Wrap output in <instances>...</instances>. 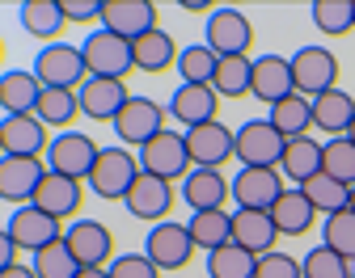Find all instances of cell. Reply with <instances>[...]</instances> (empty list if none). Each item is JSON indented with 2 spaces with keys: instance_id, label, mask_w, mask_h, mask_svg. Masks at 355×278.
<instances>
[{
  "instance_id": "1",
  "label": "cell",
  "mask_w": 355,
  "mask_h": 278,
  "mask_svg": "<svg viewBox=\"0 0 355 278\" xmlns=\"http://www.w3.org/2000/svg\"><path fill=\"white\" fill-rule=\"evenodd\" d=\"M136 177H140V160H136V152L123 148V144H110V148L98 152L94 173H89L85 185H89V190H94L98 198H106V203H123L127 190L136 185Z\"/></svg>"
},
{
  "instance_id": "2",
  "label": "cell",
  "mask_w": 355,
  "mask_h": 278,
  "mask_svg": "<svg viewBox=\"0 0 355 278\" xmlns=\"http://www.w3.org/2000/svg\"><path fill=\"white\" fill-rule=\"evenodd\" d=\"M284 144H288V139L266 118H250V122H241L233 131V160L241 169H279Z\"/></svg>"
},
{
  "instance_id": "3",
  "label": "cell",
  "mask_w": 355,
  "mask_h": 278,
  "mask_svg": "<svg viewBox=\"0 0 355 278\" xmlns=\"http://www.w3.org/2000/svg\"><path fill=\"white\" fill-rule=\"evenodd\" d=\"M30 72L38 76L42 89H80L89 80V68H85V55H80V46L72 42H47L42 51H34V64Z\"/></svg>"
},
{
  "instance_id": "4",
  "label": "cell",
  "mask_w": 355,
  "mask_h": 278,
  "mask_svg": "<svg viewBox=\"0 0 355 278\" xmlns=\"http://www.w3.org/2000/svg\"><path fill=\"white\" fill-rule=\"evenodd\" d=\"M136 160H140V173L161 177V181H182L195 169V160L187 152V135L182 131H169V127L148 139V144L136 152Z\"/></svg>"
},
{
  "instance_id": "5",
  "label": "cell",
  "mask_w": 355,
  "mask_h": 278,
  "mask_svg": "<svg viewBox=\"0 0 355 278\" xmlns=\"http://www.w3.org/2000/svg\"><path fill=\"white\" fill-rule=\"evenodd\" d=\"M165 114H169V110H165L161 102L140 98V93H131L127 106L119 110V118H114L110 127H114V135H119V144H123V148H136V152H140L153 135H161V131H165Z\"/></svg>"
},
{
  "instance_id": "6",
  "label": "cell",
  "mask_w": 355,
  "mask_h": 278,
  "mask_svg": "<svg viewBox=\"0 0 355 278\" xmlns=\"http://www.w3.org/2000/svg\"><path fill=\"white\" fill-rule=\"evenodd\" d=\"M292 80H296V93L300 98H322V93L338 89V59L334 51H326V46L309 42L300 46V51H292Z\"/></svg>"
},
{
  "instance_id": "7",
  "label": "cell",
  "mask_w": 355,
  "mask_h": 278,
  "mask_svg": "<svg viewBox=\"0 0 355 278\" xmlns=\"http://www.w3.org/2000/svg\"><path fill=\"white\" fill-rule=\"evenodd\" d=\"M80 55H85V68L89 76H106V80H127L131 76V42L110 34V30H94L85 34L80 42Z\"/></svg>"
},
{
  "instance_id": "8",
  "label": "cell",
  "mask_w": 355,
  "mask_h": 278,
  "mask_svg": "<svg viewBox=\"0 0 355 278\" xmlns=\"http://www.w3.org/2000/svg\"><path fill=\"white\" fill-rule=\"evenodd\" d=\"M203 42L211 46V51L225 59V55H250V46H254V26L241 9L233 5H220L207 13L203 21Z\"/></svg>"
},
{
  "instance_id": "9",
  "label": "cell",
  "mask_w": 355,
  "mask_h": 278,
  "mask_svg": "<svg viewBox=\"0 0 355 278\" xmlns=\"http://www.w3.org/2000/svg\"><path fill=\"white\" fill-rule=\"evenodd\" d=\"M98 152L102 148L85 131H60V135H51V148H47V156H42V160H47L51 173H64L72 181H89Z\"/></svg>"
},
{
  "instance_id": "10",
  "label": "cell",
  "mask_w": 355,
  "mask_h": 278,
  "mask_svg": "<svg viewBox=\"0 0 355 278\" xmlns=\"http://www.w3.org/2000/svg\"><path fill=\"white\" fill-rule=\"evenodd\" d=\"M64 245L72 249V257L80 266H94V270H106L119 249H114V232L102 223V219H72L64 228Z\"/></svg>"
},
{
  "instance_id": "11",
  "label": "cell",
  "mask_w": 355,
  "mask_h": 278,
  "mask_svg": "<svg viewBox=\"0 0 355 278\" xmlns=\"http://www.w3.org/2000/svg\"><path fill=\"white\" fill-rule=\"evenodd\" d=\"M144 253H148V261L165 274V270H182L199 249H195V241H191V228H187V223L165 219V223H153V228H148Z\"/></svg>"
},
{
  "instance_id": "12",
  "label": "cell",
  "mask_w": 355,
  "mask_h": 278,
  "mask_svg": "<svg viewBox=\"0 0 355 278\" xmlns=\"http://www.w3.org/2000/svg\"><path fill=\"white\" fill-rule=\"evenodd\" d=\"M5 232L13 237V245L21 249V253H38V249H47V245H55L60 237H64V223L60 219H51L47 211H38L34 203H26V207H13V215L5 219Z\"/></svg>"
},
{
  "instance_id": "13",
  "label": "cell",
  "mask_w": 355,
  "mask_h": 278,
  "mask_svg": "<svg viewBox=\"0 0 355 278\" xmlns=\"http://www.w3.org/2000/svg\"><path fill=\"white\" fill-rule=\"evenodd\" d=\"M233 207L237 211H271L288 190L279 169H237L233 173Z\"/></svg>"
},
{
  "instance_id": "14",
  "label": "cell",
  "mask_w": 355,
  "mask_h": 278,
  "mask_svg": "<svg viewBox=\"0 0 355 278\" xmlns=\"http://www.w3.org/2000/svg\"><path fill=\"white\" fill-rule=\"evenodd\" d=\"M161 26V9L153 0H102V30L136 42Z\"/></svg>"
},
{
  "instance_id": "15",
  "label": "cell",
  "mask_w": 355,
  "mask_h": 278,
  "mask_svg": "<svg viewBox=\"0 0 355 278\" xmlns=\"http://www.w3.org/2000/svg\"><path fill=\"white\" fill-rule=\"evenodd\" d=\"M178 198L191 207V215L199 211H229L233 185L220 169H191L182 181H178Z\"/></svg>"
},
{
  "instance_id": "16",
  "label": "cell",
  "mask_w": 355,
  "mask_h": 278,
  "mask_svg": "<svg viewBox=\"0 0 355 278\" xmlns=\"http://www.w3.org/2000/svg\"><path fill=\"white\" fill-rule=\"evenodd\" d=\"M0 148H5V156L42 160L47 148H51V131L42 127L34 114H5L0 118Z\"/></svg>"
},
{
  "instance_id": "17",
  "label": "cell",
  "mask_w": 355,
  "mask_h": 278,
  "mask_svg": "<svg viewBox=\"0 0 355 278\" xmlns=\"http://www.w3.org/2000/svg\"><path fill=\"white\" fill-rule=\"evenodd\" d=\"M173 203H178L173 181L148 177V173H140V177H136V185H131L127 198H123V207H127V215H131V219H148V223H165V219H169V211H173Z\"/></svg>"
},
{
  "instance_id": "18",
  "label": "cell",
  "mask_w": 355,
  "mask_h": 278,
  "mask_svg": "<svg viewBox=\"0 0 355 278\" xmlns=\"http://www.w3.org/2000/svg\"><path fill=\"white\" fill-rule=\"evenodd\" d=\"M296 93V80H292V55H254V76H250V98H258L262 106H275L284 98Z\"/></svg>"
},
{
  "instance_id": "19",
  "label": "cell",
  "mask_w": 355,
  "mask_h": 278,
  "mask_svg": "<svg viewBox=\"0 0 355 278\" xmlns=\"http://www.w3.org/2000/svg\"><path fill=\"white\" fill-rule=\"evenodd\" d=\"M187 135V152L195 160V169H225L233 160V127L229 122H203L182 131Z\"/></svg>"
},
{
  "instance_id": "20",
  "label": "cell",
  "mask_w": 355,
  "mask_h": 278,
  "mask_svg": "<svg viewBox=\"0 0 355 278\" xmlns=\"http://www.w3.org/2000/svg\"><path fill=\"white\" fill-rule=\"evenodd\" d=\"M169 118L182 122V131L191 127H203V122H216L220 118V93L211 84H178L169 93Z\"/></svg>"
},
{
  "instance_id": "21",
  "label": "cell",
  "mask_w": 355,
  "mask_h": 278,
  "mask_svg": "<svg viewBox=\"0 0 355 278\" xmlns=\"http://www.w3.org/2000/svg\"><path fill=\"white\" fill-rule=\"evenodd\" d=\"M131 89L127 80H106V76H89L76 89V102H80V118H94V122H114L119 110L127 106Z\"/></svg>"
},
{
  "instance_id": "22",
  "label": "cell",
  "mask_w": 355,
  "mask_h": 278,
  "mask_svg": "<svg viewBox=\"0 0 355 278\" xmlns=\"http://www.w3.org/2000/svg\"><path fill=\"white\" fill-rule=\"evenodd\" d=\"M38 211H47L51 219H76V211H80V203H85V181H72V177H64V173H51L47 169V177L38 181V190H34V198H30Z\"/></svg>"
},
{
  "instance_id": "23",
  "label": "cell",
  "mask_w": 355,
  "mask_h": 278,
  "mask_svg": "<svg viewBox=\"0 0 355 278\" xmlns=\"http://www.w3.org/2000/svg\"><path fill=\"white\" fill-rule=\"evenodd\" d=\"M47 177V160H26V156H0V203L26 207Z\"/></svg>"
},
{
  "instance_id": "24",
  "label": "cell",
  "mask_w": 355,
  "mask_h": 278,
  "mask_svg": "<svg viewBox=\"0 0 355 278\" xmlns=\"http://www.w3.org/2000/svg\"><path fill=\"white\" fill-rule=\"evenodd\" d=\"M178 55H182V46L173 42V34L165 26H157L153 34L131 42V64H136V72H148V76H161V72L178 68Z\"/></svg>"
},
{
  "instance_id": "25",
  "label": "cell",
  "mask_w": 355,
  "mask_h": 278,
  "mask_svg": "<svg viewBox=\"0 0 355 278\" xmlns=\"http://www.w3.org/2000/svg\"><path fill=\"white\" fill-rule=\"evenodd\" d=\"M275 241H279V228L266 211H237L233 207V245L262 257V253H275Z\"/></svg>"
},
{
  "instance_id": "26",
  "label": "cell",
  "mask_w": 355,
  "mask_h": 278,
  "mask_svg": "<svg viewBox=\"0 0 355 278\" xmlns=\"http://www.w3.org/2000/svg\"><path fill=\"white\" fill-rule=\"evenodd\" d=\"M322 160H326V144H318L313 135H300V139H288L284 144L279 173H284V181L304 185V181H313L322 173Z\"/></svg>"
},
{
  "instance_id": "27",
  "label": "cell",
  "mask_w": 355,
  "mask_h": 278,
  "mask_svg": "<svg viewBox=\"0 0 355 278\" xmlns=\"http://www.w3.org/2000/svg\"><path fill=\"white\" fill-rule=\"evenodd\" d=\"M17 21L30 38H38L42 46L47 42H60L64 34V9H60V0H21L17 5Z\"/></svg>"
},
{
  "instance_id": "28",
  "label": "cell",
  "mask_w": 355,
  "mask_h": 278,
  "mask_svg": "<svg viewBox=\"0 0 355 278\" xmlns=\"http://www.w3.org/2000/svg\"><path fill=\"white\" fill-rule=\"evenodd\" d=\"M38 98H42V84L30 68L0 72V114H34Z\"/></svg>"
},
{
  "instance_id": "29",
  "label": "cell",
  "mask_w": 355,
  "mask_h": 278,
  "mask_svg": "<svg viewBox=\"0 0 355 278\" xmlns=\"http://www.w3.org/2000/svg\"><path fill=\"white\" fill-rule=\"evenodd\" d=\"M355 122V98L347 89H330L322 98H313V127L326 131L330 139H343Z\"/></svg>"
},
{
  "instance_id": "30",
  "label": "cell",
  "mask_w": 355,
  "mask_h": 278,
  "mask_svg": "<svg viewBox=\"0 0 355 278\" xmlns=\"http://www.w3.org/2000/svg\"><path fill=\"white\" fill-rule=\"evenodd\" d=\"M34 118L47 127V131H76L80 118V102H76V89H42V98L34 106Z\"/></svg>"
},
{
  "instance_id": "31",
  "label": "cell",
  "mask_w": 355,
  "mask_h": 278,
  "mask_svg": "<svg viewBox=\"0 0 355 278\" xmlns=\"http://www.w3.org/2000/svg\"><path fill=\"white\" fill-rule=\"evenodd\" d=\"M266 215L275 219L279 237H304V232L318 223V211L309 207V198H304V194L296 190V185H288V190L279 194V203H275L271 211H266Z\"/></svg>"
},
{
  "instance_id": "32",
  "label": "cell",
  "mask_w": 355,
  "mask_h": 278,
  "mask_svg": "<svg viewBox=\"0 0 355 278\" xmlns=\"http://www.w3.org/2000/svg\"><path fill=\"white\" fill-rule=\"evenodd\" d=\"M266 122H271L284 139H300V135H309V127H313V102L292 93V98L266 106Z\"/></svg>"
},
{
  "instance_id": "33",
  "label": "cell",
  "mask_w": 355,
  "mask_h": 278,
  "mask_svg": "<svg viewBox=\"0 0 355 278\" xmlns=\"http://www.w3.org/2000/svg\"><path fill=\"white\" fill-rule=\"evenodd\" d=\"M296 190L309 198V207H313L322 219H330V215H338V211L351 207V185H343V181L326 177V173H318L313 181H304V185H296Z\"/></svg>"
},
{
  "instance_id": "34",
  "label": "cell",
  "mask_w": 355,
  "mask_h": 278,
  "mask_svg": "<svg viewBox=\"0 0 355 278\" xmlns=\"http://www.w3.org/2000/svg\"><path fill=\"white\" fill-rule=\"evenodd\" d=\"M187 228H191L195 249L216 253L220 245H229V241H233V211H199V215L187 219Z\"/></svg>"
},
{
  "instance_id": "35",
  "label": "cell",
  "mask_w": 355,
  "mask_h": 278,
  "mask_svg": "<svg viewBox=\"0 0 355 278\" xmlns=\"http://www.w3.org/2000/svg\"><path fill=\"white\" fill-rule=\"evenodd\" d=\"M250 76H254V55H225L216 68V80L211 89L220 93V102H237V98H250Z\"/></svg>"
},
{
  "instance_id": "36",
  "label": "cell",
  "mask_w": 355,
  "mask_h": 278,
  "mask_svg": "<svg viewBox=\"0 0 355 278\" xmlns=\"http://www.w3.org/2000/svg\"><path fill=\"white\" fill-rule=\"evenodd\" d=\"M309 17H313V26L330 38H343L355 30V0H313L309 5Z\"/></svg>"
},
{
  "instance_id": "37",
  "label": "cell",
  "mask_w": 355,
  "mask_h": 278,
  "mask_svg": "<svg viewBox=\"0 0 355 278\" xmlns=\"http://www.w3.org/2000/svg\"><path fill=\"white\" fill-rule=\"evenodd\" d=\"M216 68H220V55L207 42H191V46H182V55H178V76H182V84H211Z\"/></svg>"
},
{
  "instance_id": "38",
  "label": "cell",
  "mask_w": 355,
  "mask_h": 278,
  "mask_svg": "<svg viewBox=\"0 0 355 278\" xmlns=\"http://www.w3.org/2000/svg\"><path fill=\"white\" fill-rule=\"evenodd\" d=\"M258 257L245 253L241 245H220L216 253H207V278H254Z\"/></svg>"
},
{
  "instance_id": "39",
  "label": "cell",
  "mask_w": 355,
  "mask_h": 278,
  "mask_svg": "<svg viewBox=\"0 0 355 278\" xmlns=\"http://www.w3.org/2000/svg\"><path fill=\"white\" fill-rule=\"evenodd\" d=\"M30 266H34L38 278H76V274H80V261L72 257V249L64 245V237H60L55 245H47V249H38V253L30 257Z\"/></svg>"
},
{
  "instance_id": "40",
  "label": "cell",
  "mask_w": 355,
  "mask_h": 278,
  "mask_svg": "<svg viewBox=\"0 0 355 278\" xmlns=\"http://www.w3.org/2000/svg\"><path fill=\"white\" fill-rule=\"evenodd\" d=\"M351 274H355V266L326 245H313L300 257V278H351Z\"/></svg>"
},
{
  "instance_id": "41",
  "label": "cell",
  "mask_w": 355,
  "mask_h": 278,
  "mask_svg": "<svg viewBox=\"0 0 355 278\" xmlns=\"http://www.w3.org/2000/svg\"><path fill=\"white\" fill-rule=\"evenodd\" d=\"M322 245L355 266V211H338V215L322 219Z\"/></svg>"
},
{
  "instance_id": "42",
  "label": "cell",
  "mask_w": 355,
  "mask_h": 278,
  "mask_svg": "<svg viewBox=\"0 0 355 278\" xmlns=\"http://www.w3.org/2000/svg\"><path fill=\"white\" fill-rule=\"evenodd\" d=\"M322 173L343 181V185H355V144L343 135V139H326V160H322Z\"/></svg>"
},
{
  "instance_id": "43",
  "label": "cell",
  "mask_w": 355,
  "mask_h": 278,
  "mask_svg": "<svg viewBox=\"0 0 355 278\" xmlns=\"http://www.w3.org/2000/svg\"><path fill=\"white\" fill-rule=\"evenodd\" d=\"M110 278H161V270L148 261V253H119L110 266H106Z\"/></svg>"
},
{
  "instance_id": "44",
  "label": "cell",
  "mask_w": 355,
  "mask_h": 278,
  "mask_svg": "<svg viewBox=\"0 0 355 278\" xmlns=\"http://www.w3.org/2000/svg\"><path fill=\"white\" fill-rule=\"evenodd\" d=\"M254 278H300V261L292 253H262Z\"/></svg>"
},
{
  "instance_id": "45",
  "label": "cell",
  "mask_w": 355,
  "mask_h": 278,
  "mask_svg": "<svg viewBox=\"0 0 355 278\" xmlns=\"http://www.w3.org/2000/svg\"><path fill=\"white\" fill-rule=\"evenodd\" d=\"M60 9H64V21H76V26H85V21H102V0H60Z\"/></svg>"
},
{
  "instance_id": "46",
  "label": "cell",
  "mask_w": 355,
  "mask_h": 278,
  "mask_svg": "<svg viewBox=\"0 0 355 278\" xmlns=\"http://www.w3.org/2000/svg\"><path fill=\"white\" fill-rule=\"evenodd\" d=\"M17 261H21V249L13 245V237H9V232L0 228V270H9V266H17Z\"/></svg>"
},
{
  "instance_id": "47",
  "label": "cell",
  "mask_w": 355,
  "mask_h": 278,
  "mask_svg": "<svg viewBox=\"0 0 355 278\" xmlns=\"http://www.w3.org/2000/svg\"><path fill=\"white\" fill-rule=\"evenodd\" d=\"M0 278H38V274H34V266L17 261V266H9V270H0Z\"/></svg>"
},
{
  "instance_id": "48",
  "label": "cell",
  "mask_w": 355,
  "mask_h": 278,
  "mask_svg": "<svg viewBox=\"0 0 355 278\" xmlns=\"http://www.w3.org/2000/svg\"><path fill=\"white\" fill-rule=\"evenodd\" d=\"M76 278H110V274H106V270H94V266H80Z\"/></svg>"
},
{
  "instance_id": "49",
  "label": "cell",
  "mask_w": 355,
  "mask_h": 278,
  "mask_svg": "<svg viewBox=\"0 0 355 278\" xmlns=\"http://www.w3.org/2000/svg\"><path fill=\"white\" fill-rule=\"evenodd\" d=\"M182 9H187V13H207V5H203V0H187Z\"/></svg>"
},
{
  "instance_id": "50",
  "label": "cell",
  "mask_w": 355,
  "mask_h": 278,
  "mask_svg": "<svg viewBox=\"0 0 355 278\" xmlns=\"http://www.w3.org/2000/svg\"><path fill=\"white\" fill-rule=\"evenodd\" d=\"M347 139H351V144H355V122H351V131H347Z\"/></svg>"
},
{
  "instance_id": "51",
  "label": "cell",
  "mask_w": 355,
  "mask_h": 278,
  "mask_svg": "<svg viewBox=\"0 0 355 278\" xmlns=\"http://www.w3.org/2000/svg\"><path fill=\"white\" fill-rule=\"evenodd\" d=\"M347 211H355V185H351V207H347Z\"/></svg>"
},
{
  "instance_id": "52",
  "label": "cell",
  "mask_w": 355,
  "mask_h": 278,
  "mask_svg": "<svg viewBox=\"0 0 355 278\" xmlns=\"http://www.w3.org/2000/svg\"><path fill=\"white\" fill-rule=\"evenodd\" d=\"M0 59H5V38H0Z\"/></svg>"
},
{
  "instance_id": "53",
  "label": "cell",
  "mask_w": 355,
  "mask_h": 278,
  "mask_svg": "<svg viewBox=\"0 0 355 278\" xmlns=\"http://www.w3.org/2000/svg\"><path fill=\"white\" fill-rule=\"evenodd\" d=\"M0 156H5V148H0Z\"/></svg>"
},
{
  "instance_id": "54",
  "label": "cell",
  "mask_w": 355,
  "mask_h": 278,
  "mask_svg": "<svg viewBox=\"0 0 355 278\" xmlns=\"http://www.w3.org/2000/svg\"><path fill=\"white\" fill-rule=\"evenodd\" d=\"M351 278H355V274H351Z\"/></svg>"
}]
</instances>
